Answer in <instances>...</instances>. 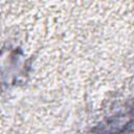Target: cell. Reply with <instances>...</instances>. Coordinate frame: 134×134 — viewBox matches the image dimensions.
<instances>
[{
	"instance_id": "1",
	"label": "cell",
	"mask_w": 134,
	"mask_h": 134,
	"mask_svg": "<svg viewBox=\"0 0 134 134\" xmlns=\"http://www.w3.org/2000/svg\"><path fill=\"white\" fill-rule=\"evenodd\" d=\"M7 53L5 50L2 52V71L6 70L5 72H2L3 77H7V83L13 74L12 84H16L18 82L19 76H22L23 74L26 73L25 68H26V63L23 61L24 55L20 50H17L16 48L14 49H7Z\"/></svg>"
}]
</instances>
